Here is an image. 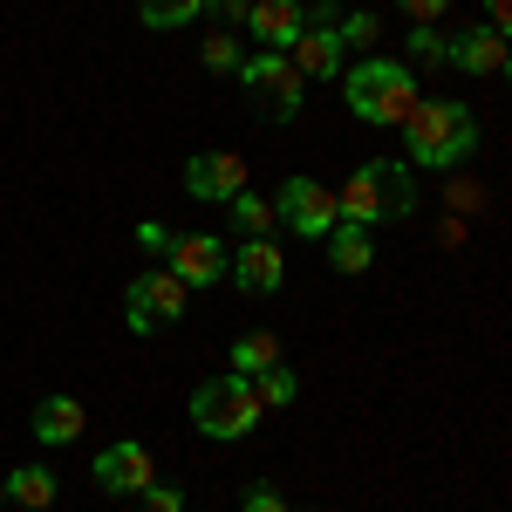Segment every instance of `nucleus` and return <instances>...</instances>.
Masks as SVG:
<instances>
[{
    "instance_id": "nucleus-1",
    "label": "nucleus",
    "mask_w": 512,
    "mask_h": 512,
    "mask_svg": "<svg viewBox=\"0 0 512 512\" xmlns=\"http://www.w3.org/2000/svg\"><path fill=\"white\" fill-rule=\"evenodd\" d=\"M403 151L410 164H465L478 151V123L458 96H417V110L403 117Z\"/></svg>"
},
{
    "instance_id": "nucleus-2",
    "label": "nucleus",
    "mask_w": 512,
    "mask_h": 512,
    "mask_svg": "<svg viewBox=\"0 0 512 512\" xmlns=\"http://www.w3.org/2000/svg\"><path fill=\"white\" fill-rule=\"evenodd\" d=\"M349 110L362 123H403L417 110V76H410V62H390V55H369V62H355L349 76Z\"/></svg>"
},
{
    "instance_id": "nucleus-3",
    "label": "nucleus",
    "mask_w": 512,
    "mask_h": 512,
    "mask_svg": "<svg viewBox=\"0 0 512 512\" xmlns=\"http://www.w3.org/2000/svg\"><path fill=\"white\" fill-rule=\"evenodd\" d=\"M192 424L205 437H246L253 424H260V396H253V383L246 376H212V383H198L192 390Z\"/></svg>"
},
{
    "instance_id": "nucleus-4",
    "label": "nucleus",
    "mask_w": 512,
    "mask_h": 512,
    "mask_svg": "<svg viewBox=\"0 0 512 512\" xmlns=\"http://www.w3.org/2000/svg\"><path fill=\"white\" fill-rule=\"evenodd\" d=\"M239 82L260 96V110H267L274 123H294V117H301V82H308V76L294 69V55L260 48V55H246V62H239Z\"/></svg>"
},
{
    "instance_id": "nucleus-5",
    "label": "nucleus",
    "mask_w": 512,
    "mask_h": 512,
    "mask_svg": "<svg viewBox=\"0 0 512 512\" xmlns=\"http://www.w3.org/2000/svg\"><path fill=\"white\" fill-rule=\"evenodd\" d=\"M123 308H130V328H137V335H151V328H164V321L185 315V280L171 274V267L137 274V280H130V294H123Z\"/></svg>"
},
{
    "instance_id": "nucleus-6",
    "label": "nucleus",
    "mask_w": 512,
    "mask_h": 512,
    "mask_svg": "<svg viewBox=\"0 0 512 512\" xmlns=\"http://www.w3.org/2000/svg\"><path fill=\"white\" fill-rule=\"evenodd\" d=\"M274 219L287 226V233H301V239H328L335 198H328V185H315V178H287V185L274 192Z\"/></svg>"
},
{
    "instance_id": "nucleus-7",
    "label": "nucleus",
    "mask_w": 512,
    "mask_h": 512,
    "mask_svg": "<svg viewBox=\"0 0 512 512\" xmlns=\"http://www.w3.org/2000/svg\"><path fill=\"white\" fill-rule=\"evenodd\" d=\"M164 267L185 280V287H212V280L233 267V253H226L212 233H171V246H164Z\"/></svg>"
},
{
    "instance_id": "nucleus-8",
    "label": "nucleus",
    "mask_w": 512,
    "mask_h": 512,
    "mask_svg": "<svg viewBox=\"0 0 512 512\" xmlns=\"http://www.w3.org/2000/svg\"><path fill=\"white\" fill-rule=\"evenodd\" d=\"M185 192L205 198V205H233L246 192V158H233V151H198L185 164Z\"/></svg>"
},
{
    "instance_id": "nucleus-9",
    "label": "nucleus",
    "mask_w": 512,
    "mask_h": 512,
    "mask_svg": "<svg viewBox=\"0 0 512 512\" xmlns=\"http://www.w3.org/2000/svg\"><path fill=\"white\" fill-rule=\"evenodd\" d=\"M246 28H253V41H267L274 55H287L301 41V28H308V14H301V0H253Z\"/></svg>"
},
{
    "instance_id": "nucleus-10",
    "label": "nucleus",
    "mask_w": 512,
    "mask_h": 512,
    "mask_svg": "<svg viewBox=\"0 0 512 512\" xmlns=\"http://www.w3.org/2000/svg\"><path fill=\"white\" fill-rule=\"evenodd\" d=\"M287 55H294L301 76H342V55H349V48H342V28H335V21H315V28H301V41H294Z\"/></svg>"
},
{
    "instance_id": "nucleus-11",
    "label": "nucleus",
    "mask_w": 512,
    "mask_h": 512,
    "mask_svg": "<svg viewBox=\"0 0 512 512\" xmlns=\"http://www.w3.org/2000/svg\"><path fill=\"white\" fill-rule=\"evenodd\" d=\"M96 485H103V492H144V485H151V451H144V444H110V451H96Z\"/></svg>"
},
{
    "instance_id": "nucleus-12",
    "label": "nucleus",
    "mask_w": 512,
    "mask_h": 512,
    "mask_svg": "<svg viewBox=\"0 0 512 512\" xmlns=\"http://www.w3.org/2000/svg\"><path fill=\"white\" fill-rule=\"evenodd\" d=\"M226 274H233L246 294H274L280 280H287V267H280V246H274V239H246V246L233 253V267H226Z\"/></svg>"
},
{
    "instance_id": "nucleus-13",
    "label": "nucleus",
    "mask_w": 512,
    "mask_h": 512,
    "mask_svg": "<svg viewBox=\"0 0 512 512\" xmlns=\"http://www.w3.org/2000/svg\"><path fill=\"white\" fill-rule=\"evenodd\" d=\"M335 219H349V226H376V219H390V212H383V185H376V164H362L349 185L335 192Z\"/></svg>"
},
{
    "instance_id": "nucleus-14",
    "label": "nucleus",
    "mask_w": 512,
    "mask_h": 512,
    "mask_svg": "<svg viewBox=\"0 0 512 512\" xmlns=\"http://www.w3.org/2000/svg\"><path fill=\"white\" fill-rule=\"evenodd\" d=\"M35 437L41 444H76L82 437V403L76 396H41L35 403Z\"/></svg>"
},
{
    "instance_id": "nucleus-15",
    "label": "nucleus",
    "mask_w": 512,
    "mask_h": 512,
    "mask_svg": "<svg viewBox=\"0 0 512 512\" xmlns=\"http://www.w3.org/2000/svg\"><path fill=\"white\" fill-rule=\"evenodd\" d=\"M451 62H458L465 76H492V69L506 62V41H499V28H472V35L451 41Z\"/></svg>"
},
{
    "instance_id": "nucleus-16",
    "label": "nucleus",
    "mask_w": 512,
    "mask_h": 512,
    "mask_svg": "<svg viewBox=\"0 0 512 512\" xmlns=\"http://www.w3.org/2000/svg\"><path fill=\"white\" fill-rule=\"evenodd\" d=\"M328 260H335V274H362V267L376 260V246H369V226H349V219H335V226H328Z\"/></svg>"
},
{
    "instance_id": "nucleus-17",
    "label": "nucleus",
    "mask_w": 512,
    "mask_h": 512,
    "mask_svg": "<svg viewBox=\"0 0 512 512\" xmlns=\"http://www.w3.org/2000/svg\"><path fill=\"white\" fill-rule=\"evenodd\" d=\"M7 499L28 512H48L55 506V472H41V465H21V472H7Z\"/></svg>"
},
{
    "instance_id": "nucleus-18",
    "label": "nucleus",
    "mask_w": 512,
    "mask_h": 512,
    "mask_svg": "<svg viewBox=\"0 0 512 512\" xmlns=\"http://www.w3.org/2000/svg\"><path fill=\"white\" fill-rule=\"evenodd\" d=\"M274 362H280V342L260 335V328H246L233 342V376H260V369H274Z\"/></svg>"
},
{
    "instance_id": "nucleus-19",
    "label": "nucleus",
    "mask_w": 512,
    "mask_h": 512,
    "mask_svg": "<svg viewBox=\"0 0 512 512\" xmlns=\"http://www.w3.org/2000/svg\"><path fill=\"white\" fill-rule=\"evenodd\" d=\"M376 185H383V212H390V219H403V212L417 205V185H410L403 164H376Z\"/></svg>"
},
{
    "instance_id": "nucleus-20",
    "label": "nucleus",
    "mask_w": 512,
    "mask_h": 512,
    "mask_svg": "<svg viewBox=\"0 0 512 512\" xmlns=\"http://www.w3.org/2000/svg\"><path fill=\"white\" fill-rule=\"evenodd\" d=\"M233 226H239L246 239H267V233H274V198L239 192V198H233Z\"/></svg>"
},
{
    "instance_id": "nucleus-21",
    "label": "nucleus",
    "mask_w": 512,
    "mask_h": 512,
    "mask_svg": "<svg viewBox=\"0 0 512 512\" xmlns=\"http://www.w3.org/2000/svg\"><path fill=\"white\" fill-rule=\"evenodd\" d=\"M246 383H253V396H260V410H280V403H294V390H301V383H294V369H260V376H246Z\"/></svg>"
},
{
    "instance_id": "nucleus-22",
    "label": "nucleus",
    "mask_w": 512,
    "mask_h": 512,
    "mask_svg": "<svg viewBox=\"0 0 512 512\" xmlns=\"http://www.w3.org/2000/svg\"><path fill=\"white\" fill-rule=\"evenodd\" d=\"M137 14H144V28H185L205 14V0H144Z\"/></svg>"
},
{
    "instance_id": "nucleus-23",
    "label": "nucleus",
    "mask_w": 512,
    "mask_h": 512,
    "mask_svg": "<svg viewBox=\"0 0 512 512\" xmlns=\"http://www.w3.org/2000/svg\"><path fill=\"white\" fill-rule=\"evenodd\" d=\"M410 62H451V41H437L431 21H417L410 28Z\"/></svg>"
},
{
    "instance_id": "nucleus-24",
    "label": "nucleus",
    "mask_w": 512,
    "mask_h": 512,
    "mask_svg": "<svg viewBox=\"0 0 512 512\" xmlns=\"http://www.w3.org/2000/svg\"><path fill=\"white\" fill-rule=\"evenodd\" d=\"M239 62H246V55H239L233 35H212V41H205V69H233V76H239Z\"/></svg>"
},
{
    "instance_id": "nucleus-25",
    "label": "nucleus",
    "mask_w": 512,
    "mask_h": 512,
    "mask_svg": "<svg viewBox=\"0 0 512 512\" xmlns=\"http://www.w3.org/2000/svg\"><path fill=\"white\" fill-rule=\"evenodd\" d=\"M376 35H383L376 14H349V21H342V48H362V41H376Z\"/></svg>"
},
{
    "instance_id": "nucleus-26",
    "label": "nucleus",
    "mask_w": 512,
    "mask_h": 512,
    "mask_svg": "<svg viewBox=\"0 0 512 512\" xmlns=\"http://www.w3.org/2000/svg\"><path fill=\"white\" fill-rule=\"evenodd\" d=\"M144 512H185V492L178 485H144Z\"/></svg>"
},
{
    "instance_id": "nucleus-27",
    "label": "nucleus",
    "mask_w": 512,
    "mask_h": 512,
    "mask_svg": "<svg viewBox=\"0 0 512 512\" xmlns=\"http://www.w3.org/2000/svg\"><path fill=\"white\" fill-rule=\"evenodd\" d=\"M246 512H287V499L267 492V485H253V492H246Z\"/></svg>"
},
{
    "instance_id": "nucleus-28",
    "label": "nucleus",
    "mask_w": 512,
    "mask_h": 512,
    "mask_svg": "<svg viewBox=\"0 0 512 512\" xmlns=\"http://www.w3.org/2000/svg\"><path fill=\"white\" fill-rule=\"evenodd\" d=\"M485 28H499V35H512V0H485Z\"/></svg>"
},
{
    "instance_id": "nucleus-29",
    "label": "nucleus",
    "mask_w": 512,
    "mask_h": 512,
    "mask_svg": "<svg viewBox=\"0 0 512 512\" xmlns=\"http://www.w3.org/2000/svg\"><path fill=\"white\" fill-rule=\"evenodd\" d=\"M205 7H212L219 21H246V14H253V0H205Z\"/></svg>"
},
{
    "instance_id": "nucleus-30",
    "label": "nucleus",
    "mask_w": 512,
    "mask_h": 512,
    "mask_svg": "<svg viewBox=\"0 0 512 512\" xmlns=\"http://www.w3.org/2000/svg\"><path fill=\"white\" fill-rule=\"evenodd\" d=\"M396 7H403V14H417V21H437L451 0H396Z\"/></svg>"
},
{
    "instance_id": "nucleus-31",
    "label": "nucleus",
    "mask_w": 512,
    "mask_h": 512,
    "mask_svg": "<svg viewBox=\"0 0 512 512\" xmlns=\"http://www.w3.org/2000/svg\"><path fill=\"white\" fill-rule=\"evenodd\" d=\"M137 246H151V253H164V246H171V233H164V226H137Z\"/></svg>"
},
{
    "instance_id": "nucleus-32",
    "label": "nucleus",
    "mask_w": 512,
    "mask_h": 512,
    "mask_svg": "<svg viewBox=\"0 0 512 512\" xmlns=\"http://www.w3.org/2000/svg\"><path fill=\"white\" fill-rule=\"evenodd\" d=\"M499 69H506V82H512V41H506V62H499Z\"/></svg>"
},
{
    "instance_id": "nucleus-33",
    "label": "nucleus",
    "mask_w": 512,
    "mask_h": 512,
    "mask_svg": "<svg viewBox=\"0 0 512 512\" xmlns=\"http://www.w3.org/2000/svg\"><path fill=\"white\" fill-rule=\"evenodd\" d=\"M0 499H7V478H0Z\"/></svg>"
}]
</instances>
